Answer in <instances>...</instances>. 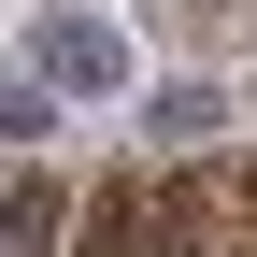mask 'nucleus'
I'll list each match as a JSON object with an SVG mask.
<instances>
[{"instance_id":"2","label":"nucleus","mask_w":257,"mask_h":257,"mask_svg":"<svg viewBox=\"0 0 257 257\" xmlns=\"http://www.w3.org/2000/svg\"><path fill=\"white\" fill-rule=\"evenodd\" d=\"M72 257H172V186L114 172L100 200H86V243H72Z\"/></svg>"},{"instance_id":"1","label":"nucleus","mask_w":257,"mask_h":257,"mask_svg":"<svg viewBox=\"0 0 257 257\" xmlns=\"http://www.w3.org/2000/svg\"><path fill=\"white\" fill-rule=\"evenodd\" d=\"M29 86H57V100H114V86H128V29L86 15V0H57V15L29 29Z\"/></svg>"},{"instance_id":"4","label":"nucleus","mask_w":257,"mask_h":257,"mask_svg":"<svg viewBox=\"0 0 257 257\" xmlns=\"http://www.w3.org/2000/svg\"><path fill=\"white\" fill-rule=\"evenodd\" d=\"M57 229H72V200H57V186H43V172H29V186H15V200H0V257H43Z\"/></svg>"},{"instance_id":"5","label":"nucleus","mask_w":257,"mask_h":257,"mask_svg":"<svg viewBox=\"0 0 257 257\" xmlns=\"http://www.w3.org/2000/svg\"><path fill=\"white\" fill-rule=\"evenodd\" d=\"M57 128V86H29V72H0V143H43Z\"/></svg>"},{"instance_id":"3","label":"nucleus","mask_w":257,"mask_h":257,"mask_svg":"<svg viewBox=\"0 0 257 257\" xmlns=\"http://www.w3.org/2000/svg\"><path fill=\"white\" fill-rule=\"evenodd\" d=\"M214 128H229V86H200V72L143 100V143H214Z\"/></svg>"}]
</instances>
